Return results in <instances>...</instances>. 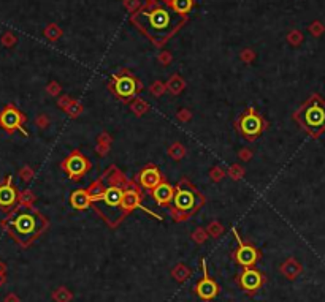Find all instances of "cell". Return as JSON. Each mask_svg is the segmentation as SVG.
Masks as SVG:
<instances>
[{"label": "cell", "mask_w": 325, "mask_h": 302, "mask_svg": "<svg viewBox=\"0 0 325 302\" xmlns=\"http://www.w3.org/2000/svg\"><path fill=\"white\" fill-rule=\"evenodd\" d=\"M194 5V0H172V8L178 15L186 16Z\"/></svg>", "instance_id": "ac0fdd59"}, {"label": "cell", "mask_w": 325, "mask_h": 302, "mask_svg": "<svg viewBox=\"0 0 325 302\" xmlns=\"http://www.w3.org/2000/svg\"><path fill=\"white\" fill-rule=\"evenodd\" d=\"M26 117L22 116L19 109L15 106H7L2 113H0V127L7 131H13V130H21L24 135H27V131L22 128Z\"/></svg>", "instance_id": "9c48e42d"}, {"label": "cell", "mask_w": 325, "mask_h": 302, "mask_svg": "<svg viewBox=\"0 0 325 302\" xmlns=\"http://www.w3.org/2000/svg\"><path fill=\"white\" fill-rule=\"evenodd\" d=\"M238 125L246 138H255V136H259L263 130V120L254 109H249L241 116Z\"/></svg>", "instance_id": "52a82bcc"}, {"label": "cell", "mask_w": 325, "mask_h": 302, "mask_svg": "<svg viewBox=\"0 0 325 302\" xmlns=\"http://www.w3.org/2000/svg\"><path fill=\"white\" fill-rule=\"evenodd\" d=\"M113 91L121 98H130L140 91V83L129 74L124 76H115L113 80Z\"/></svg>", "instance_id": "8fae6325"}, {"label": "cell", "mask_w": 325, "mask_h": 302, "mask_svg": "<svg viewBox=\"0 0 325 302\" xmlns=\"http://www.w3.org/2000/svg\"><path fill=\"white\" fill-rule=\"evenodd\" d=\"M233 236L237 239V244H238V249H237V253H235V258H237L238 264H241L243 267H252L257 260H259V250L254 249L251 244H244L240 238L238 231L233 228Z\"/></svg>", "instance_id": "ba28073f"}, {"label": "cell", "mask_w": 325, "mask_h": 302, "mask_svg": "<svg viewBox=\"0 0 325 302\" xmlns=\"http://www.w3.org/2000/svg\"><path fill=\"white\" fill-rule=\"evenodd\" d=\"M91 201H92V195L89 190L84 188H78L70 195V204L72 207L78 209V210H84L91 206Z\"/></svg>", "instance_id": "e0dca14e"}, {"label": "cell", "mask_w": 325, "mask_h": 302, "mask_svg": "<svg viewBox=\"0 0 325 302\" xmlns=\"http://www.w3.org/2000/svg\"><path fill=\"white\" fill-rule=\"evenodd\" d=\"M173 209L179 214H194V212L203 204V196H201L197 188L192 187L189 182L183 181L175 190V195L172 199Z\"/></svg>", "instance_id": "5b68a950"}, {"label": "cell", "mask_w": 325, "mask_h": 302, "mask_svg": "<svg viewBox=\"0 0 325 302\" xmlns=\"http://www.w3.org/2000/svg\"><path fill=\"white\" fill-rule=\"evenodd\" d=\"M122 201V188L121 187H108L103 192H100L97 196H92L91 206L95 207V210L102 215L110 225L116 223L124 217V210L121 207Z\"/></svg>", "instance_id": "277c9868"}, {"label": "cell", "mask_w": 325, "mask_h": 302, "mask_svg": "<svg viewBox=\"0 0 325 302\" xmlns=\"http://www.w3.org/2000/svg\"><path fill=\"white\" fill-rule=\"evenodd\" d=\"M46 225L48 221L40 212L29 207H21L16 210L7 223L11 238L21 245H29L32 241H35L44 231Z\"/></svg>", "instance_id": "7a4b0ae2"}, {"label": "cell", "mask_w": 325, "mask_h": 302, "mask_svg": "<svg viewBox=\"0 0 325 302\" xmlns=\"http://www.w3.org/2000/svg\"><path fill=\"white\" fill-rule=\"evenodd\" d=\"M201 269H203V277L200 278V282L195 286V293L200 299L203 300H211L214 299L219 293V286L218 283L208 277V269H206V261H201Z\"/></svg>", "instance_id": "30bf717a"}, {"label": "cell", "mask_w": 325, "mask_h": 302, "mask_svg": "<svg viewBox=\"0 0 325 302\" xmlns=\"http://www.w3.org/2000/svg\"><path fill=\"white\" fill-rule=\"evenodd\" d=\"M140 185L146 190H152L154 187H157L162 182V174L155 166H148L140 173Z\"/></svg>", "instance_id": "9a60e30c"}, {"label": "cell", "mask_w": 325, "mask_h": 302, "mask_svg": "<svg viewBox=\"0 0 325 302\" xmlns=\"http://www.w3.org/2000/svg\"><path fill=\"white\" fill-rule=\"evenodd\" d=\"M137 27L141 29L154 43H164L181 27L184 16L178 15L172 5L162 4L151 10H143L132 18Z\"/></svg>", "instance_id": "6da1fadb"}, {"label": "cell", "mask_w": 325, "mask_h": 302, "mask_svg": "<svg viewBox=\"0 0 325 302\" xmlns=\"http://www.w3.org/2000/svg\"><path fill=\"white\" fill-rule=\"evenodd\" d=\"M295 119L311 136H319L325 131V100L319 95H312L297 111Z\"/></svg>", "instance_id": "3957f363"}, {"label": "cell", "mask_w": 325, "mask_h": 302, "mask_svg": "<svg viewBox=\"0 0 325 302\" xmlns=\"http://www.w3.org/2000/svg\"><path fill=\"white\" fill-rule=\"evenodd\" d=\"M151 192H152V198H154L155 203L160 204V206H167V204L172 203L173 195H175V188L170 184L160 182L157 187H154Z\"/></svg>", "instance_id": "2e32d148"}, {"label": "cell", "mask_w": 325, "mask_h": 302, "mask_svg": "<svg viewBox=\"0 0 325 302\" xmlns=\"http://www.w3.org/2000/svg\"><path fill=\"white\" fill-rule=\"evenodd\" d=\"M121 207L124 210V214H129V212L135 210V209H143L144 212H148L149 215H155L146 207H143L141 204V195L137 192V190H122V201H121ZM157 217V215H155ZM160 218V217H157Z\"/></svg>", "instance_id": "7c38bea8"}, {"label": "cell", "mask_w": 325, "mask_h": 302, "mask_svg": "<svg viewBox=\"0 0 325 302\" xmlns=\"http://www.w3.org/2000/svg\"><path fill=\"white\" fill-rule=\"evenodd\" d=\"M62 166H64V170L67 171V174H69L70 179H80L81 176H84L89 170H91V163H89V160L80 152L70 154L64 160Z\"/></svg>", "instance_id": "8992f818"}, {"label": "cell", "mask_w": 325, "mask_h": 302, "mask_svg": "<svg viewBox=\"0 0 325 302\" xmlns=\"http://www.w3.org/2000/svg\"><path fill=\"white\" fill-rule=\"evenodd\" d=\"M263 283V277L262 274L254 269V267H244V271L240 275V285L246 291H254V289H259Z\"/></svg>", "instance_id": "5bb4252c"}, {"label": "cell", "mask_w": 325, "mask_h": 302, "mask_svg": "<svg viewBox=\"0 0 325 302\" xmlns=\"http://www.w3.org/2000/svg\"><path fill=\"white\" fill-rule=\"evenodd\" d=\"M19 193L16 187L11 182V179L8 177L7 182L0 184V209L8 210L11 207H15L18 204Z\"/></svg>", "instance_id": "4fadbf2b"}]
</instances>
